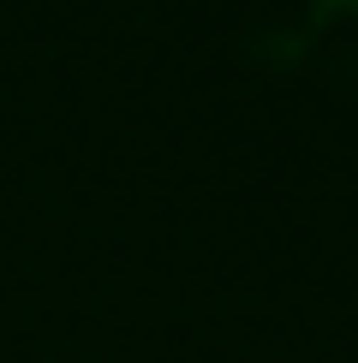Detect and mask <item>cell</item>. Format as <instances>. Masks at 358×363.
Returning <instances> with one entry per match:
<instances>
[{
  "label": "cell",
  "instance_id": "cell-1",
  "mask_svg": "<svg viewBox=\"0 0 358 363\" xmlns=\"http://www.w3.org/2000/svg\"><path fill=\"white\" fill-rule=\"evenodd\" d=\"M328 6H358V0H328Z\"/></svg>",
  "mask_w": 358,
  "mask_h": 363
}]
</instances>
